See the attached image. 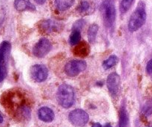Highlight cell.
I'll return each mask as SVG.
<instances>
[{
  "label": "cell",
  "instance_id": "obj_1",
  "mask_svg": "<svg viewBox=\"0 0 152 127\" xmlns=\"http://www.w3.org/2000/svg\"><path fill=\"white\" fill-rule=\"evenodd\" d=\"M56 100L63 108H70L74 102V89L68 84L61 85L56 92Z\"/></svg>",
  "mask_w": 152,
  "mask_h": 127
},
{
  "label": "cell",
  "instance_id": "obj_2",
  "mask_svg": "<svg viewBox=\"0 0 152 127\" xmlns=\"http://www.w3.org/2000/svg\"><path fill=\"white\" fill-rule=\"evenodd\" d=\"M145 20H146V12H145V5L143 3L141 2L129 19V25H128L129 31L132 32L137 31L145 24Z\"/></svg>",
  "mask_w": 152,
  "mask_h": 127
},
{
  "label": "cell",
  "instance_id": "obj_3",
  "mask_svg": "<svg viewBox=\"0 0 152 127\" xmlns=\"http://www.w3.org/2000/svg\"><path fill=\"white\" fill-rule=\"evenodd\" d=\"M104 23L105 26L111 28L113 26L116 18V10L114 4L111 0H105L101 5Z\"/></svg>",
  "mask_w": 152,
  "mask_h": 127
},
{
  "label": "cell",
  "instance_id": "obj_4",
  "mask_svg": "<svg viewBox=\"0 0 152 127\" xmlns=\"http://www.w3.org/2000/svg\"><path fill=\"white\" fill-rule=\"evenodd\" d=\"M10 50L9 42L4 41L0 44V83L4 80L7 70V57Z\"/></svg>",
  "mask_w": 152,
  "mask_h": 127
},
{
  "label": "cell",
  "instance_id": "obj_5",
  "mask_svg": "<svg viewBox=\"0 0 152 127\" xmlns=\"http://www.w3.org/2000/svg\"><path fill=\"white\" fill-rule=\"evenodd\" d=\"M69 121L74 126H84L89 120V116L86 111L83 109H74L68 115Z\"/></svg>",
  "mask_w": 152,
  "mask_h": 127
},
{
  "label": "cell",
  "instance_id": "obj_6",
  "mask_svg": "<svg viewBox=\"0 0 152 127\" xmlns=\"http://www.w3.org/2000/svg\"><path fill=\"white\" fill-rule=\"evenodd\" d=\"M87 67V64L83 60H74L69 61L65 65V72L69 77H75L80 73L85 71Z\"/></svg>",
  "mask_w": 152,
  "mask_h": 127
},
{
  "label": "cell",
  "instance_id": "obj_7",
  "mask_svg": "<svg viewBox=\"0 0 152 127\" xmlns=\"http://www.w3.org/2000/svg\"><path fill=\"white\" fill-rule=\"evenodd\" d=\"M63 28L62 23L51 19H45L39 24V29L45 34H50L53 32H59Z\"/></svg>",
  "mask_w": 152,
  "mask_h": 127
},
{
  "label": "cell",
  "instance_id": "obj_8",
  "mask_svg": "<svg viewBox=\"0 0 152 127\" xmlns=\"http://www.w3.org/2000/svg\"><path fill=\"white\" fill-rule=\"evenodd\" d=\"M51 47V43L48 39L42 38L34 46L33 48V54L37 57H43L49 53Z\"/></svg>",
  "mask_w": 152,
  "mask_h": 127
},
{
  "label": "cell",
  "instance_id": "obj_9",
  "mask_svg": "<svg viewBox=\"0 0 152 127\" xmlns=\"http://www.w3.org/2000/svg\"><path fill=\"white\" fill-rule=\"evenodd\" d=\"M31 77L33 80L38 83L45 81L48 75V70L47 67L43 65H34L30 70Z\"/></svg>",
  "mask_w": 152,
  "mask_h": 127
},
{
  "label": "cell",
  "instance_id": "obj_10",
  "mask_svg": "<svg viewBox=\"0 0 152 127\" xmlns=\"http://www.w3.org/2000/svg\"><path fill=\"white\" fill-rule=\"evenodd\" d=\"M120 86V77L117 73H111L107 79V87L110 94L112 96H116L118 94Z\"/></svg>",
  "mask_w": 152,
  "mask_h": 127
},
{
  "label": "cell",
  "instance_id": "obj_11",
  "mask_svg": "<svg viewBox=\"0 0 152 127\" xmlns=\"http://www.w3.org/2000/svg\"><path fill=\"white\" fill-rule=\"evenodd\" d=\"M38 117L43 122L49 123V122L53 121L55 115L54 112H53V111L51 109H50L49 107L43 106L39 109Z\"/></svg>",
  "mask_w": 152,
  "mask_h": 127
},
{
  "label": "cell",
  "instance_id": "obj_12",
  "mask_svg": "<svg viewBox=\"0 0 152 127\" xmlns=\"http://www.w3.org/2000/svg\"><path fill=\"white\" fill-rule=\"evenodd\" d=\"M74 55L80 57H86L90 53V46L88 43L83 41L79 43L73 50Z\"/></svg>",
  "mask_w": 152,
  "mask_h": 127
},
{
  "label": "cell",
  "instance_id": "obj_13",
  "mask_svg": "<svg viewBox=\"0 0 152 127\" xmlns=\"http://www.w3.org/2000/svg\"><path fill=\"white\" fill-rule=\"evenodd\" d=\"M14 7L18 11L36 10L35 6L30 1V0H15Z\"/></svg>",
  "mask_w": 152,
  "mask_h": 127
},
{
  "label": "cell",
  "instance_id": "obj_14",
  "mask_svg": "<svg viewBox=\"0 0 152 127\" xmlns=\"http://www.w3.org/2000/svg\"><path fill=\"white\" fill-rule=\"evenodd\" d=\"M129 118L126 107L122 106L119 113V127H127L129 125Z\"/></svg>",
  "mask_w": 152,
  "mask_h": 127
},
{
  "label": "cell",
  "instance_id": "obj_15",
  "mask_svg": "<svg viewBox=\"0 0 152 127\" xmlns=\"http://www.w3.org/2000/svg\"><path fill=\"white\" fill-rule=\"evenodd\" d=\"M74 0H55V7L59 11H65L73 5Z\"/></svg>",
  "mask_w": 152,
  "mask_h": 127
},
{
  "label": "cell",
  "instance_id": "obj_16",
  "mask_svg": "<svg viewBox=\"0 0 152 127\" xmlns=\"http://www.w3.org/2000/svg\"><path fill=\"white\" fill-rule=\"evenodd\" d=\"M98 30H99V26L96 24H92L89 27L88 31V41L91 43H93L96 40Z\"/></svg>",
  "mask_w": 152,
  "mask_h": 127
},
{
  "label": "cell",
  "instance_id": "obj_17",
  "mask_svg": "<svg viewBox=\"0 0 152 127\" xmlns=\"http://www.w3.org/2000/svg\"><path fill=\"white\" fill-rule=\"evenodd\" d=\"M118 62V58L116 55H111L106 60H105L102 63V67L105 70H108L109 68H112L113 66L116 65Z\"/></svg>",
  "mask_w": 152,
  "mask_h": 127
},
{
  "label": "cell",
  "instance_id": "obj_18",
  "mask_svg": "<svg viewBox=\"0 0 152 127\" xmlns=\"http://www.w3.org/2000/svg\"><path fill=\"white\" fill-rule=\"evenodd\" d=\"M81 40V34L80 31L77 30H72L71 36L69 38V43L71 46H77L79 43H80Z\"/></svg>",
  "mask_w": 152,
  "mask_h": 127
},
{
  "label": "cell",
  "instance_id": "obj_19",
  "mask_svg": "<svg viewBox=\"0 0 152 127\" xmlns=\"http://www.w3.org/2000/svg\"><path fill=\"white\" fill-rule=\"evenodd\" d=\"M142 113L145 116L152 115V100L146 101L142 108Z\"/></svg>",
  "mask_w": 152,
  "mask_h": 127
},
{
  "label": "cell",
  "instance_id": "obj_20",
  "mask_svg": "<svg viewBox=\"0 0 152 127\" xmlns=\"http://www.w3.org/2000/svg\"><path fill=\"white\" fill-rule=\"evenodd\" d=\"M134 0H122L120 3V11L122 13H125L129 10Z\"/></svg>",
  "mask_w": 152,
  "mask_h": 127
},
{
  "label": "cell",
  "instance_id": "obj_21",
  "mask_svg": "<svg viewBox=\"0 0 152 127\" xmlns=\"http://www.w3.org/2000/svg\"><path fill=\"white\" fill-rule=\"evenodd\" d=\"M89 9V4L86 1H82L77 7V10L80 13H84Z\"/></svg>",
  "mask_w": 152,
  "mask_h": 127
},
{
  "label": "cell",
  "instance_id": "obj_22",
  "mask_svg": "<svg viewBox=\"0 0 152 127\" xmlns=\"http://www.w3.org/2000/svg\"><path fill=\"white\" fill-rule=\"evenodd\" d=\"M86 22H85L84 19H80V20L77 21L73 25L72 30H77V31H81L82 28L84 27Z\"/></svg>",
  "mask_w": 152,
  "mask_h": 127
},
{
  "label": "cell",
  "instance_id": "obj_23",
  "mask_svg": "<svg viewBox=\"0 0 152 127\" xmlns=\"http://www.w3.org/2000/svg\"><path fill=\"white\" fill-rule=\"evenodd\" d=\"M146 71L148 75H149V77L152 79V59L148 61V62L147 63Z\"/></svg>",
  "mask_w": 152,
  "mask_h": 127
},
{
  "label": "cell",
  "instance_id": "obj_24",
  "mask_svg": "<svg viewBox=\"0 0 152 127\" xmlns=\"http://www.w3.org/2000/svg\"><path fill=\"white\" fill-rule=\"evenodd\" d=\"M34 1H35L36 2L39 4H42L45 2V0H34Z\"/></svg>",
  "mask_w": 152,
  "mask_h": 127
},
{
  "label": "cell",
  "instance_id": "obj_25",
  "mask_svg": "<svg viewBox=\"0 0 152 127\" xmlns=\"http://www.w3.org/2000/svg\"><path fill=\"white\" fill-rule=\"evenodd\" d=\"M92 127H102V126L100 125V123H94L93 126Z\"/></svg>",
  "mask_w": 152,
  "mask_h": 127
},
{
  "label": "cell",
  "instance_id": "obj_26",
  "mask_svg": "<svg viewBox=\"0 0 152 127\" xmlns=\"http://www.w3.org/2000/svg\"><path fill=\"white\" fill-rule=\"evenodd\" d=\"M3 121H4V118H3V116L0 113V123H2Z\"/></svg>",
  "mask_w": 152,
  "mask_h": 127
},
{
  "label": "cell",
  "instance_id": "obj_27",
  "mask_svg": "<svg viewBox=\"0 0 152 127\" xmlns=\"http://www.w3.org/2000/svg\"><path fill=\"white\" fill-rule=\"evenodd\" d=\"M104 127H111V126L109 124V123H107V124L105 125V126Z\"/></svg>",
  "mask_w": 152,
  "mask_h": 127
},
{
  "label": "cell",
  "instance_id": "obj_28",
  "mask_svg": "<svg viewBox=\"0 0 152 127\" xmlns=\"http://www.w3.org/2000/svg\"><path fill=\"white\" fill-rule=\"evenodd\" d=\"M148 127H151V126H148Z\"/></svg>",
  "mask_w": 152,
  "mask_h": 127
}]
</instances>
